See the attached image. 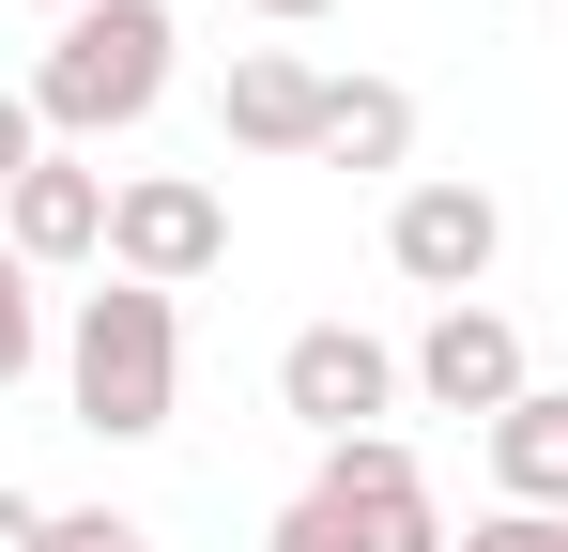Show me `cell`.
<instances>
[{
    "instance_id": "1",
    "label": "cell",
    "mask_w": 568,
    "mask_h": 552,
    "mask_svg": "<svg viewBox=\"0 0 568 552\" xmlns=\"http://www.w3.org/2000/svg\"><path fill=\"white\" fill-rule=\"evenodd\" d=\"M170 47H185L170 0H78V16L47 31V62H31V123H47L62 154L154 123V108H170Z\"/></svg>"
},
{
    "instance_id": "2",
    "label": "cell",
    "mask_w": 568,
    "mask_h": 552,
    "mask_svg": "<svg viewBox=\"0 0 568 552\" xmlns=\"http://www.w3.org/2000/svg\"><path fill=\"white\" fill-rule=\"evenodd\" d=\"M62 399H78L93 446H154V430L185 415V307L139 292V276L78 292V323H62Z\"/></svg>"
},
{
    "instance_id": "3",
    "label": "cell",
    "mask_w": 568,
    "mask_h": 552,
    "mask_svg": "<svg viewBox=\"0 0 568 552\" xmlns=\"http://www.w3.org/2000/svg\"><path fill=\"white\" fill-rule=\"evenodd\" d=\"M277 552H462V538L430 522L415 446H399V430H354V446L307 460V491L277 507Z\"/></svg>"
},
{
    "instance_id": "4",
    "label": "cell",
    "mask_w": 568,
    "mask_h": 552,
    "mask_svg": "<svg viewBox=\"0 0 568 552\" xmlns=\"http://www.w3.org/2000/svg\"><path fill=\"white\" fill-rule=\"evenodd\" d=\"M415 399V368L384 354L369 323H292V354H277V415L307 430V446H354V430H384Z\"/></svg>"
},
{
    "instance_id": "5",
    "label": "cell",
    "mask_w": 568,
    "mask_h": 552,
    "mask_svg": "<svg viewBox=\"0 0 568 552\" xmlns=\"http://www.w3.org/2000/svg\"><path fill=\"white\" fill-rule=\"evenodd\" d=\"M215 262H231V200H215L200 170L108 184V276H139V292H200Z\"/></svg>"
},
{
    "instance_id": "6",
    "label": "cell",
    "mask_w": 568,
    "mask_h": 552,
    "mask_svg": "<svg viewBox=\"0 0 568 552\" xmlns=\"http://www.w3.org/2000/svg\"><path fill=\"white\" fill-rule=\"evenodd\" d=\"M384 262L415 276V292H446V307H476L491 292V262H507V200L462 170H430V184H399V215H384Z\"/></svg>"
},
{
    "instance_id": "7",
    "label": "cell",
    "mask_w": 568,
    "mask_h": 552,
    "mask_svg": "<svg viewBox=\"0 0 568 552\" xmlns=\"http://www.w3.org/2000/svg\"><path fill=\"white\" fill-rule=\"evenodd\" d=\"M399 368H415V399L462 415V430H491L507 399H538V354H523V323H507L491 292H476V307H430V338H415Z\"/></svg>"
},
{
    "instance_id": "8",
    "label": "cell",
    "mask_w": 568,
    "mask_h": 552,
    "mask_svg": "<svg viewBox=\"0 0 568 552\" xmlns=\"http://www.w3.org/2000/svg\"><path fill=\"white\" fill-rule=\"evenodd\" d=\"M323 62L307 47H231V78H215V139L231 154H323Z\"/></svg>"
},
{
    "instance_id": "9",
    "label": "cell",
    "mask_w": 568,
    "mask_h": 552,
    "mask_svg": "<svg viewBox=\"0 0 568 552\" xmlns=\"http://www.w3.org/2000/svg\"><path fill=\"white\" fill-rule=\"evenodd\" d=\"M0 246H16L31 276H62V262H108V170H93V154H47V170H31L16 200H0Z\"/></svg>"
},
{
    "instance_id": "10",
    "label": "cell",
    "mask_w": 568,
    "mask_h": 552,
    "mask_svg": "<svg viewBox=\"0 0 568 552\" xmlns=\"http://www.w3.org/2000/svg\"><path fill=\"white\" fill-rule=\"evenodd\" d=\"M476 460H491V507H568V384L507 399V415L476 430Z\"/></svg>"
},
{
    "instance_id": "11",
    "label": "cell",
    "mask_w": 568,
    "mask_h": 552,
    "mask_svg": "<svg viewBox=\"0 0 568 552\" xmlns=\"http://www.w3.org/2000/svg\"><path fill=\"white\" fill-rule=\"evenodd\" d=\"M415 154V92L399 78H338L323 92V170H399Z\"/></svg>"
},
{
    "instance_id": "12",
    "label": "cell",
    "mask_w": 568,
    "mask_h": 552,
    "mask_svg": "<svg viewBox=\"0 0 568 552\" xmlns=\"http://www.w3.org/2000/svg\"><path fill=\"white\" fill-rule=\"evenodd\" d=\"M31 354H47V292H31V262L0 246V384H31Z\"/></svg>"
},
{
    "instance_id": "13",
    "label": "cell",
    "mask_w": 568,
    "mask_h": 552,
    "mask_svg": "<svg viewBox=\"0 0 568 552\" xmlns=\"http://www.w3.org/2000/svg\"><path fill=\"white\" fill-rule=\"evenodd\" d=\"M47 154H62V139L31 123V78H0V200H16V184H31V170H47Z\"/></svg>"
},
{
    "instance_id": "14",
    "label": "cell",
    "mask_w": 568,
    "mask_h": 552,
    "mask_svg": "<svg viewBox=\"0 0 568 552\" xmlns=\"http://www.w3.org/2000/svg\"><path fill=\"white\" fill-rule=\"evenodd\" d=\"M462 552H568V507H491Z\"/></svg>"
},
{
    "instance_id": "15",
    "label": "cell",
    "mask_w": 568,
    "mask_h": 552,
    "mask_svg": "<svg viewBox=\"0 0 568 552\" xmlns=\"http://www.w3.org/2000/svg\"><path fill=\"white\" fill-rule=\"evenodd\" d=\"M47 552H154L139 522H108V507H47Z\"/></svg>"
},
{
    "instance_id": "16",
    "label": "cell",
    "mask_w": 568,
    "mask_h": 552,
    "mask_svg": "<svg viewBox=\"0 0 568 552\" xmlns=\"http://www.w3.org/2000/svg\"><path fill=\"white\" fill-rule=\"evenodd\" d=\"M0 552H47V507L31 491H0Z\"/></svg>"
},
{
    "instance_id": "17",
    "label": "cell",
    "mask_w": 568,
    "mask_h": 552,
    "mask_svg": "<svg viewBox=\"0 0 568 552\" xmlns=\"http://www.w3.org/2000/svg\"><path fill=\"white\" fill-rule=\"evenodd\" d=\"M246 16H277V31H307V16H338V0H246Z\"/></svg>"
},
{
    "instance_id": "18",
    "label": "cell",
    "mask_w": 568,
    "mask_h": 552,
    "mask_svg": "<svg viewBox=\"0 0 568 552\" xmlns=\"http://www.w3.org/2000/svg\"><path fill=\"white\" fill-rule=\"evenodd\" d=\"M47 16H78V0H47Z\"/></svg>"
}]
</instances>
